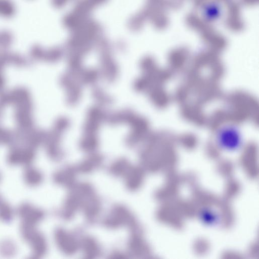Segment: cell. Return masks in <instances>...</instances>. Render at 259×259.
I'll use <instances>...</instances> for the list:
<instances>
[{"instance_id": "2", "label": "cell", "mask_w": 259, "mask_h": 259, "mask_svg": "<svg viewBox=\"0 0 259 259\" xmlns=\"http://www.w3.org/2000/svg\"><path fill=\"white\" fill-rule=\"evenodd\" d=\"M20 232L23 239L29 244L34 257L38 258L45 254L47 249L46 240L35 226L23 223Z\"/></svg>"}, {"instance_id": "8", "label": "cell", "mask_w": 259, "mask_h": 259, "mask_svg": "<svg viewBox=\"0 0 259 259\" xmlns=\"http://www.w3.org/2000/svg\"><path fill=\"white\" fill-rule=\"evenodd\" d=\"M1 178H2V176H1V174L0 173V182H1Z\"/></svg>"}, {"instance_id": "7", "label": "cell", "mask_w": 259, "mask_h": 259, "mask_svg": "<svg viewBox=\"0 0 259 259\" xmlns=\"http://www.w3.org/2000/svg\"><path fill=\"white\" fill-rule=\"evenodd\" d=\"M200 215L202 222L208 225H214L219 221L218 214L209 209L203 210Z\"/></svg>"}, {"instance_id": "6", "label": "cell", "mask_w": 259, "mask_h": 259, "mask_svg": "<svg viewBox=\"0 0 259 259\" xmlns=\"http://www.w3.org/2000/svg\"><path fill=\"white\" fill-rule=\"evenodd\" d=\"M14 211L8 203L2 201L0 202V221L5 223L10 222L14 217Z\"/></svg>"}, {"instance_id": "4", "label": "cell", "mask_w": 259, "mask_h": 259, "mask_svg": "<svg viewBox=\"0 0 259 259\" xmlns=\"http://www.w3.org/2000/svg\"><path fill=\"white\" fill-rule=\"evenodd\" d=\"M23 179L28 186L35 187L38 186L42 182L43 176L38 169L29 165L26 167L24 171Z\"/></svg>"}, {"instance_id": "5", "label": "cell", "mask_w": 259, "mask_h": 259, "mask_svg": "<svg viewBox=\"0 0 259 259\" xmlns=\"http://www.w3.org/2000/svg\"><path fill=\"white\" fill-rule=\"evenodd\" d=\"M17 251L15 242L10 239L4 240L0 243V254L5 256L14 255Z\"/></svg>"}, {"instance_id": "1", "label": "cell", "mask_w": 259, "mask_h": 259, "mask_svg": "<svg viewBox=\"0 0 259 259\" xmlns=\"http://www.w3.org/2000/svg\"><path fill=\"white\" fill-rule=\"evenodd\" d=\"M214 139L221 149L228 152L239 149L243 142L240 130L233 124H225L218 128L215 133Z\"/></svg>"}, {"instance_id": "9", "label": "cell", "mask_w": 259, "mask_h": 259, "mask_svg": "<svg viewBox=\"0 0 259 259\" xmlns=\"http://www.w3.org/2000/svg\"><path fill=\"white\" fill-rule=\"evenodd\" d=\"M2 201V200L1 196V195H0V202H1Z\"/></svg>"}, {"instance_id": "3", "label": "cell", "mask_w": 259, "mask_h": 259, "mask_svg": "<svg viewBox=\"0 0 259 259\" xmlns=\"http://www.w3.org/2000/svg\"><path fill=\"white\" fill-rule=\"evenodd\" d=\"M17 213L23 223L35 226L44 217V211L29 203H23L18 208Z\"/></svg>"}]
</instances>
